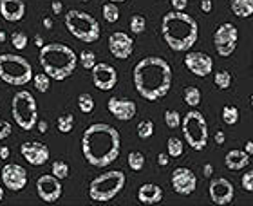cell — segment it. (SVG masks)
Wrapping results in <instances>:
<instances>
[{
    "instance_id": "1",
    "label": "cell",
    "mask_w": 253,
    "mask_h": 206,
    "mask_svg": "<svg viewBox=\"0 0 253 206\" xmlns=\"http://www.w3.org/2000/svg\"><path fill=\"white\" fill-rule=\"evenodd\" d=\"M82 152L87 163L105 168L114 163L122 152V137L116 128L107 123H94L82 134Z\"/></svg>"
},
{
    "instance_id": "2",
    "label": "cell",
    "mask_w": 253,
    "mask_h": 206,
    "mask_svg": "<svg viewBox=\"0 0 253 206\" xmlns=\"http://www.w3.org/2000/svg\"><path fill=\"white\" fill-rule=\"evenodd\" d=\"M172 67L159 56H147L134 67V85L137 94L147 101H158L172 87Z\"/></svg>"
},
{
    "instance_id": "3",
    "label": "cell",
    "mask_w": 253,
    "mask_h": 206,
    "mask_svg": "<svg viewBox=\"0 0 253 206\" xmlns=\"http://www.w3.org/2000/svg\"><path fill=\"white\" fill-rule=\"evenodd\" d=\"M161 35L172 51L185 53L194 47L199 37V26L195 18L183 11H170L161 20Z\"/></svg>"
},
{
    "instance_id": "4",
    "label": "cell",
    "mask_w": 253,
    "mask_h": 206,
    "mask_svg": "<svg viewBox=\"0 0 253 206\" xmlns=\"http://www.w3.org/2000/svg\"><path fill=\"white\" fill-rule=\"evenodd\" d=\"M38 62L49 78L62 82L74 73L78 56L65 43H43V47H40Z\"/></svg>"
},
{
    "instance_id": "5",
    "label": "cell",
    "mask_w": 253,
    "mask_h": 206,
    "mask_svg": "<svg viewBox=\"0 0 253 206\" xmlns=\"http://www.w3.org/2000/svg\"><path fill=\"white\" fill-rule=\"evenodd\" d=\"M63 22H65L67 31L71 33L74 38H78L80 42L92 43V42H96L101 35L100 22L96 20L90 13H85V11L71 9L69 13H65Z\"/></svg>"
},
{
    "instance_id": "6",
    "label": "cell",
    "mask_w": 253,
    "mask_h": 206,
    "mask_svg": "<svg viewBox=\"0 0 253 206\" xmlns=\"http://www.w3.org/2000/svg\"><path fill=\"white\" fill-rule=\"evenodd\" d=\"M0 78L7 85H27L33 80V67L20 54H0Z\"/></svg>"
},
{
    "instance_id": "7",
    "label": "cell",
    "mask_w": 253,
    "mask_h": 206,
    "mask_svg": "<svg viewBox=\"0 0 253 206\" xmlns=\"http://www.w3.org/2000/svg\"><path fill=\"white\" fill-rule=\"evenodd\" d=\"M123 186H125V174L122 170H111L90 181L89 196L96 203H107L114 199L123 190Z\"/></svg>"
},
{
    "instance_id": "8",
    "label": "cell",
    "mask_w": 253,
    "mask_h": 206,
    "mask_svg": "<svg viewBox=\"0 0 253 206\" xmlns=\"http://www.w3.org/2000/svg\"><path fill=\"white\" fill-rule=\"evenodd\" d=\"M11 112L22 130H31L38 122L37 100L29 90H18L11 101Z\"/></svg>"
},
{
    "instance_id": "9",
    "label": "cell",
    "mask_w": 253,
    "mask_h": 206,
    "mask_svg": "<svg viewBox=\"0 0 253 206\" xmlns=\"http://www.w3.org/2000/svg\"><path fill=\"white\" fill-rule=\"evenodd\" d=\"M181 130L185 141L194 150H203L208 143V123L199 111H190L181 120Z\"/></svg>"
},
{
    "instance_id": "10",
    "label": "cell",
    "mask_w": 253,
    "mask_h": 206,
    "mask_svg": "<svg viewBox=\"0 0 253 206\" xmlns=\"http://www.w3.org/2000/svg\"><path fill=\"white\" fill-rule=\"evenodd\" d=\"M237 40H239V31L237 27L226 22V24H221L217 27L215 33H213V45H215V51L219 56H232L235 47H237Z\"/></svg>"
},
{
    "instance_id": "11",
    "label": "cell",
    "mask_w": 253,
    "mask_h": 206,
    "mask_svg": "<svg viewBox=\"0 0 253 206\" xmlns=\"http://www.w3.org/2000/svg\"><path fill=\"white\" fill-rule=\"evenodd\" d=\"M62 183L58 177H54L53 174L49 175H40L37 179V194L38 197L45 203H56L62 197Z\"/></svg>"
},
{
    "instance_id": "12",
    "label": "cell",
    "mask_w": 253,
    "mask_h": 206,
    "mask_svg": "<svg viewBox=\"0 0 253 206\" xmlns=\"http://www.w3.org/2000/svg\"><path fill=\"white\" fill-rule=\"evenodd\" d=\"M92 73V83H94L96 89L100 90H112L118 83V73L112 65L101 62V64H96L94 67L90 69Z\"/></svg>"
},
{
    "instance_id": "13",
    "label": "cell",
    "mask_w": 253,
    "mask_h": 206,
    "mask_svg": "<svg viewBox=\"0 0 253 206\" xmlns=\"http://www.w3.org/2000/svg\"><path fill=\"white\" fill-rule=\"evenodd\" d=\"M208 194H210V199L213 205H230L235 197V190H233V185L226 177H217V179H211L210 185H208Z\"/></svg>"
},
{
    "instance_id": "14",
    "label": "cell",
    "mask_w": 253,
    "mask_h": 206,
    "mask_svg": "<svg viewBox=\"0 0 253 206\" xmlns=\"http://www.w3.org/2000/svg\"><path fill=\"white\" fill-rule=\"evenodd\" d=\"M27 170L18 163H7L2 168V183H4L9 190L20 192L27 185Z\"/></svg>"
},
{
    "instance_id": "15",
    "label": "cell",
    "mask_w": 253,
    "mask_h": 206,
    "mask_svg": "<svg viewBox=\"0 0 253 206\" xmlns=\"http://www.w3.org/2000/svg\"><path fill=\"white\" fill-rule=\"evenodd\" d=\"M185 65L190 73L199 76V78H205L213 71V60L211 56H208L206 53H201V51H190L185 56Z\"/></svg>"
},
{
    "instance_id": "16",
    "label": "cell",
    "mask_w": 253,
    "mask_h": 206,
    "mask_svg": "<svg viewBox=\"0 0 253 206\" xmlns=\"http://www.w3.org/2000/svg\"><path fill=\"white\" fill-rule=\"evenodd\" d=\"M172 188L174 192H177L179 196H190L192 192L197 188V177L190 168H185V166H179L172 172Z\"/></svg>"
},
{
    "instance_id": "17",
    "label": "cell",
    "mask_w": 253,
    "mask_h": 206,
    "mask_svg": "<svg viewBox=\"0 0 253 206\" xmlns=\"http://www.w3.org/2000/svg\"><path fill=\"white\" fill-rule=\"evenodd\" d=\"M20 154H22V158L26 159L29 165H33V166H40V165L47 163L49 156H51L47 145L38 143V141L22 143V145H20Z\"/></svg>"
},
{
    "instance_id": "18",
    "label": "cell",
    "mask_w": 253,
    "mask_h": 206,
    "mask_svg": "<svg viewBox=\"0 0 253 206\" xmlns=\"http://www.w3.org/2000/svg\"><path fill=\"white\" fill-rule=\"evenodd\" d=\"M109 51H111L114 58L126 60L134 53V40L123 31L112 33L111 37H109Z\"/></svg>"
},
{
    "instance_id": "19",
    "label": "cell",
    "mask_w": 253,
    "mask_h": 206,
    "mask_svg": "<svg viewBox=\"0 0 253 206\" xmlns=\"http://www.w3.org/2000/svg\"><path fill=\"white\" fill-rule=\"evenodd\" d=\"M107 109L120 122H128L137 112V105L128 98H111L107 101Z\"/></svg>"
},
{
    "instance_id": "20",
    "label": "cell",
    "mask_w": 253,
    "mask_h": 206,
    "mask_svg": "<svg viewBox=\"0 0 253 206\" xmlns=\"http://www.w3.org/2000/svg\"><path fill=\"white\" fill-rule=\"evenodd\" d=\"M0 15L7 22H18L26 15L24 0H0Z\"/></svg>"
},
{
    "instance_id": "21",
    "label": "cell",
    "mask_w": 253,
    "mask_h": 206,
    "mask_svg": "<svg viewBox=\"0 0 253 206\" xmlns=\"http://www.w3.org/2000/svg\"><path fill=\"white\" fill-rule=\"evenodd\" d=\"M137 199L141 205H158L163 201V190L154 183H145L137 190Z\"/></svg>"
},
{
    "instance_id": "22",
    "label": "cell",
    "mask_w": 253,
    "mask_h": 206,
    "mask_svg": "<svg viewBox=\"0 0 253 206\" xmlns=\"http://www.w3.org/2000/svg\"><path fill=\"white\" fill-rule=\"evenodd\" d=\"M224 165L233 172L244 170L250 165V154H246L244 150H239V148H233L224 156Z\"/></svg>"
},
{
    "instance_id": "23",
    "label": "cell",
    "mask_w": 253,
    "mask_h": 206,
    "mask_svg": "<svg viewBox=\"0 0 253 206\" xmlns=\"http://www.w3.org/2000/svg\"><path fill=\"white\" fill-rule=\"evenodd\" d=\"M230 9L239 18H248L253 15V0H230Z\"/></svg>"
},
{
    "instance_id": "24",
    "label": "cell",
    "mask_w": 253,
    "mask_h": 206,
    "mask_svg": "<svg viewBox=\"0 0 253 206\" xmlns=\"http://www.w3.org/2000/svg\"><path fill=\"white\" fill-rule=\"evenodd\" d=\"M185 152V143L181 141L179 137H169L167 141V154L170 158H181Z\"/></svg>"
},
{
    "instance_id": "25",
    "label": "cell",
    "mask_w": 253,
    "mask_h": 206,
    "mask_svg": "<svg viewBox=\"0 0 253 206\" xmlns=\"http://www.w3.org/2000/svg\"><path fill=\"white\" fill-rule=\"evenodd\" d=\"M126 163H128V168H130L132 172H141L143 166H145V156H143V152L134 150V152L128 154Z\"/></svg>"
},
{
    "instance_id": "26",
    "label": "cell",
    "mask_w": 253,
    "mask_h": 206,
    "mask_svg": "<svg viewBox=\"0 0 253 206\" xmlns=\"http://www.w3.org/2000/svg\"><path fill=\"white\" fill-rule=\"evenodd\" d=\"M56 127H58V130L62 134H69L71 130H73L74 127V118L73 114H60L58 120H56Z\"/></svg>"
},
{
    "instance_id": "27",
    "label": "cell",
    "mask_w": 253,
    "mask_h": 206,
    "mask_svg": "<svg viewBox=\"0 0 253 206\" xmlns=\"http://www.w3.org/2000/svg\"><path fill=\"white\" fill-rule=\"evenodd\" d=\"M101 11H103V18H105L109 24H114V22L120 20V9H118V5L114 4V2H107V4L101 7Z\"/></svg>"
},
{
    "instance_id": "28",
    "label": "cell",
    "mask_w": 253,
    "mask_h": 206,
    "mask_svg": "<svg viewBox=\"0 0 253 206\" xmlns=\"http://www.w3.org/2000/svg\"><path fill=\"white\" fill-rule=\"evenodd\" d=\"M222 122L226 125H235L239 122V109L235 105H224L222 107Z\"/></svg>"
},
{
    "instance_id": "29",
    "label": "cell",
    "mask_w": 253,
    "mask_h": 206,
    "mask_svg": "<svg viewBox=\"0 0 253 206\" xmlns=\"http://www.w3.org/2000/svg\"><path fill=\"white\" fill-rule=\"evenodd\" d=\"M33 83H35V89L38 92H47L49 87H51V78L45 73L33 74Z\"/></svg>"
},
{
    "instance_id": "30",
    "label": "cell",
    "mask_w": 253,
    "mask_h": 206,
    "mask_svg": "<svg viewBox=\"0 0 253 206\" xmlns=\"http://www.w3.org/2000/svg\"><path fill=\"white\" fill-rule=\"evenodd\" d=\"M183 98L188 107H197L201 103V90L197 87H186Z\"/></svg>"
},
{
    "instance_id": "31",
    "label": "cell",
    "mask_w": 253,
    "mask_h": 206,
    "mask_svg": "<svg viewBox=\"0 0 253 206\" xmlns=\"http://www.w3.org/2000/svg\"><path fill=\"white\" fill-rule=\"evenodd\" d=\"M78 109L84 114H90V112L94 111V98L90 94H87V92H84V94L78 96Z\"/></svg>"
},
{
    "instance_id": "32",
    "label": "cell",
    "mask_w": 253,
    "mask_h": 206,
    "mask_svg": "<svg viewBox=\"0 0 253 206\" xmlns=\"http://www.w3.org/2000/svg\"><path fill=\"white\" fill-rule=\"evenodd\" d=\"M213 82H215L217 89L226 90V89H230V85H232V74L228 73V71H217Z\"/></svg>"
},
{
    "instance_id": "33",
    "label": "cell",
    "mask_w": 253,
    "mask_h": 206,
    "mask_svg": "<svg viewBox=\"0 0 253 206\" xmlns=\"http://www.w3.org/2000/svg\"><path fill=\"white\" fill-rule=\"evenodd\" d=\"M27 35L24 31H13L11 33V43H13V47L16 51H24L27 47Z\"/></svg>"
},
{
    "instance_id": "34",
    "label": "cell",
    "mask_w": 253,
    "mask_h": 206,
    "mask_svg": "<svg viewBox=\"0 0 253 206\" xmlns=\"http://www.w3.org/2000/svg\"><path fill=\"white\" fill-rule=\"evenodd\" d=\"M154 134V122L152 120H143L137 123V136L141 139H148Z\"/></svg>"
},
{
    "instance_id": "35",
    "label": "cell",
    "mask_w": 253,
    "mask_h": 206,
    "mask_svg": "<svg viewBox=\"0 0 253 206\" xmlns=\"http://www.w3.org/2000/svg\"><path fill=\"white\" fill-rule=\"evenodd\" d=\"M78 62L82 64V67L87 69V71H90V69L98 64V62H96V54L92 53V51H82V53L78 54Z\"/></svg>"
},
{
    "instance_id": "36",
    "label": "cell",
    "mask_w": 253,
    "mask_h": 206,
    "mask_svg": "<svg viewBox=\"0 0 253 206\" xmlns=\"http://www.w3.org/2000/svg\"><path fill=\"white\" fill-rule=\"evenodd\" d=\"M51 172H53L54 177H58L60 181L62 179H67L69 177V165L65 161H54L53 166H51Z\"/></svg>"
},
{
    "instance_id": "37",
    "label": "cell",
    "mask_w": 253,
    "mask_h": 206,
    "mask_svg": "<svg viewBox=\"0 0 253 206\" xmlns=\"http://www.w3.org/2000/svg\"><path fill=\"white\" fill-rule=\"evenodd\" d=\"M181 120H183V118H181V114L177 111H172V109H170V111L165 112V125L169 128H179Z\"/></svg>"
},
{
    "instance_id": "38",
    "label": "cell",
    "mask_w": 253,
    "mask_h": 206,
    "mask_svg": "<svg viewBox=\"0 0 253 206\" xmlns=\"http://www.w3.org/2000/svg\"><path fill=\"white\" fill-rule=\"evenodd\" d=\"M145 27H147V20H145V16L141 15H134L130 18V31L134 35H141L145 31Z\"/></svg>"
},
{
    "instance_id": "39",
    "label": "cell",
    "mask_w": 253,
    "mask_h": 206,
    "mask_svg": "<svg viewBox=\"0 0 253 206\" xmlns=\"http://www.w3.org/2000/svg\"><path fill=\"white\" fill-rule=\"evenodd\" d=\"M11 132H13V125H11L7 120H2V118H0V141L7 139V137L11 136Z\"/></svg>"
},
{
    "instance_id": "40",
    "label": "cell",
    "mask_w": 253,
    "mask_h": 206,
    "mask_svg": "<svg viewBox=\"0 0 253 206\" xmlns=\"http://www.w3.org/2000/svg\"><path fill=\"white\" fill-rule=\"evenodd\" d=\"M241 185L246 192H253V170L250 172H244L243 179H241Z\"/></svg>"
},
{
    "instance_id": "41",
    "label": "cell",
    "mask_w": 253,
    "mask_h": 206,
    "mask_svg": "<svg viewBox=\"0 0 253 206\" xmlns=\"http://www.w3.org/2000/svg\"><path fill=\"white\" fill-rule=\"evenodd\" d=\"M170 4L174 7V11H185L188 5V0H170Z\"/></svg>"
},
{
    "instance_id": "42",
    "label": "cell",
    "mask_w": 253,
    "mask_h": 206,
    "mask_svg": "<svg viewBox=\"0 0 253 206\" xmlns=\"http://www.w3.org/2000/svg\"><path fill=\"white\" fill-rule=\"evenodd\" d=\"M211 7H213V4H211V0H201V11L203 13H211Z\"/></svg>"
},
{
    "instance_id": "43",
    "label": "cell",
    "mask_w": 253,
    "mask_h": 206,
    "mask_svg": "<svg viewBox=\"0 0 253 206\" xmlns=\"http://www.w3.org/2000/svg\"><path fill=\"white\" fill-rule=\"evenodd\" d=\"M169 161H170V156H169V154L161 152L158 156V165H159V166H167V165H169Z\"/></svg>"
},
{
    "instance_id": "44",
    "label": "cell",
    "mask_w": 253,
    "mask_h": 206,
    "mask_svg": "<svg viewBox=\"0 0 253 206\" xmlns=\"http://www.w3.org/2000/svg\"><path fill=\"white\" fill-rule=\"evenodd\" d=\"M62 2H60V0H53V4H51V9H53V13L54 15H60V13H62Z\"/></svg>"
},
{
    "instance_id": "45",
    "label": "cell",
    "mask_w": 253,
    "mask_h": 206,
    "mask_svg": "<svg viewBox=\"0 0 253 206\" xmlns=\"http://www.w3.org/2000/svg\"><path fill=\"white\" fill-rule=\"evenodd\" d=\"M37 127H38V132H40V134L47 132V122H45V120H40V122H37Z\"/></svg>"
},
{
    "instance_id": "46",
    "label": "cell",
    "mask_w": 253,
    "mask_h": 206,
    "mask_svg": "<svg viewBox=\"0 0 253 206\" xmlns=\"http://www.w3.org/2000/svg\"><path fill=\"white\" fill-rule=\"evenodd\" d=\"M203 174H205V177H211V174H213V166H211L210 163H206L205 166H203Z\"/></svg>"
},
{
    "instance_id": "47",
    "label": "cell",
    "mask_w": 253,
    "mask_h": 206,
    "mask_svg": "<svg viewBox=\"0 0 253 206\" xmlns=\"http://www.w3.org/2000/svg\"><path fill=\"white\" fill-rule=\"evenodd\" d=\"M224 139H226L224 132H217L215 134V143H217V145H224Z\"/></svg>"
},
{
    "instance_id": "48",
    "label": "cell",
    "mask_w": 253,
    "mask_h": 206,
    "mask_svg": "<svg viewBox=\"0 0 253 206\" xmlns=\"http://www.w3.org/2000/svg\"><path fill=\"white\" fill-rule=\"evenodd\" d=\"M0 158H2V159L9 158V147H2V148H0Z\"/></svg>"
},
{
    "instance_id": "49",
    "label": "cell",
    "mask_w": 253,
    "mask_h": 206,
    "mask_svg": "<svg viewBox=\"0 0 253 206\" xmlns=\"http://www.w3.org/2000/svg\"><path fill=\"white\" fill-rule=\"evenodd\" d=\"M244 152L253 156V141H246V145H244Z\"/></svg>"
},
{
    "instance_id": "50",
    "label": "cell",
    "mask_w": 253,
    "mask_h": 206,
    "mask_svg": "<svg viewBox=\"0 0 253 206\" xmlns=\"http://www.w3.org/2000/svg\"><path fill=\"white\" fill-rule=\"evenodd\" d=\"M35 43H37V47H38V49L43 47V38L40 37V35H37V37H35Z\"/></svg>"
},
{
    "instance_id": "51",
    "label": "cell",
    "mask_w": 253,
    "mask_h": 206,
    "mask_svg": "<svg viewBox=\"0 0 253 206\" xmlns=\"http://www.w3.org/2000/svg\"><path fill=\"white\" fill-rule=\"evenodd\" d=\"M43 26H45V29H51L53 27V18H43Z\"/></svg>"
},
{
    "instance_id": "52",
    "label": "cell",
    "mask_w": 253,
    "mask_h": 206,
    "mask_svg": "<svg viewBox=\"0 0 253 206\" xmlns=\"http://www.w3.org/2000/svg\"><path fill=\"white\" fill-rule=\"evenodd\" d=\"M0 42H5V33L0 31Z\"/></svg>"
},
{
    "instance_id": "53",
    "label": "cell",
    "mask_w": 253,
    "mask_h": 206,
    "mask_svg": "<svg viewBox=\"0 0 253 206\" xmlns=\"http://www.w3.org/2000/svg\"><path fill=\"white\" fill-rule=\"evenodd\" d=\"M2 199H4V188L0 186V201H2Z\"/></svg>"
},
{
    "instance_id": "54",
    "label": "cell",
    "mask_w": 253,
    "mask_h": 206,
    "mask_svg": "<svg viewBox=\"0 0 253 206\" xmlns=\"http://www.w3.org/2000/svg\"><path fill=\"white\" fill-rule=\"evenodd\" d=\"M109 2H114V4H118V2H125V0H109Z\"/></svg>"
},
{
    "instance_id": "55",
    "label": "cell",
    "mask_w": 253,
    "mask_h": 206,
    "mask_svg": "<svg viewBox=\"0 0 253 206\" xmlns=\"http://www.w3.org/2000/svg\"><path fill=\"white\" fill-rule=\"evenodd\" d=\"M250 105H252V109H253V94H252V98H250Z\"/></svg>"
},
{
    "instance_id": "56",
    "label": "cell",
    "mask_w": 253,
    "mask_h": 206,
    "mask_svg": "<svg viewBox=\"0 0 253 206\" xmlns=\"http://www.w3.org/2000/svg\"><path fill=\"white\" fill-rule=\"evenodd\" d=\"M80 2H89V0H80Z\"/></svg>"
},
{
    "instance_id": "57",
    "label": "cell",
    "mask_w": 253,
    "mask_h": 206,
    "mask_svg": "<svg viewBox=\"0 0 253 206\" xmlns=\"http://www.w3.org/2000/svg\"><path fill=\"white\" fill-rule=\"evenodd\" d=\"M252 73H253V62H252Z\"/></svg>"
}]
</instances>
